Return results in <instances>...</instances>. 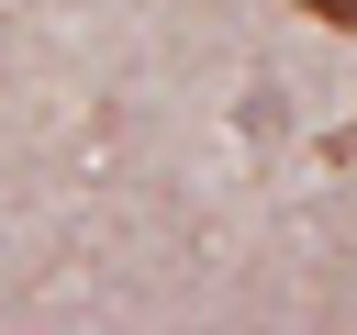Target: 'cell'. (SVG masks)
Wrapping results in <instances>:
<instances>
[{
	"label": "cell",
	"mask_w": 357,
	"mask_h": 335,
	"mask_svg": "<svg viewBox=\"0 0 357 335\" xmlns=\"http://www.w3.org/2000/svg\"><path fill=\"white\" fill-rule=\"evenodd\" d=\"M312 22H335V34H357V0H301Z\"/></svg>",
	"instance_id": "6da1fadb"
}]
</instances>
